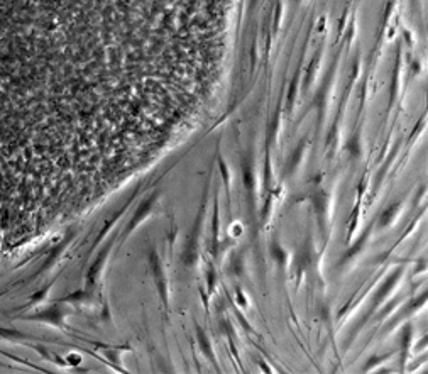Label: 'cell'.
<instances>
[{
  "instance_id": "cell-1",
  "label": "cell",
  "mask_w": 428,
  "mask_h": 374,
  "mask_svg": "<svg viewBox=\"0 0 428 374\" xmlns=\"http://www.w3.org/2000/svg\"><path fill=\"white\" fill-rule=\"evenodd\" d=\"M202 222H203V208L198 212L197 220H195V225L191 229V234L186 241V245L183 249L181 254V261L186 267H191L195 264L198 258V244H200V237H202Z\"/></svg>"
},
{
  "instance_id": "cell-2",
  "label": "cell",
  "mask_w": 428,
  "mask_h": 374,
  "mask_svg": "<svg viewBox=\"0 0 428 374\" xmlns=\"http://www.w3.org/2000/svg\"><path fill=\"white\" fill-rule=\"evenodd\" d=\"M149 266H151V274H153V278H154V283H156L161 302L168 307V283H166L163 263H161V259H159V256H158L156 251H153L149 254Z\"/></svg>"
},
{
  "instance_id": "cell-3",
  "label": "cell",
  "mask_w": 428,
  "mask_h": 374,
  "mask_svg": "<svg viewBox=\"0 0 428 374\" xmlns=\"http://www.w3.org/2000/svg\"><path fill=\"white\" fill-rule=\"evenodd\" d=\"M158 198H159V193L156 192V193H153V195H149V197H147L146 200H144L142 203L139 205V207H137V210H135V212H134V215H132V219L129 220L127 227H125L124 237L131 236V234H132V230H134V229H137V225H141V223L144 222V220H146V217H147V215H149L151 212H153V208H154V205H156Z\"/></svg>"
},
{
  "instance_id": "cell-4",
  "label": "cell",
  "mask_w": 428,
  "mask_h": 374,
  "mask_svg": "<svg viewBox=\"0 0 428 374\" xmlns=\"http://www.w3.org/2000/svg\"><path fill=\"white\" fill-rule=\"evenodd\" d=\"M401 273H403V269H396V271H394V273L391 274V276H389V278H387V280H386V283L381 286V289H379V291L376 293L374 300H372V307H371V310H369L367 317H369V315H371V313H374V311H376V308L379 307V303H383V302H384V298H386L387 295H389V291H391V289L394 288V286H396V283H398V281H400V278H401ZM367 317H366V318H367ZM366 318H364V320H366Z\"/></svg>"
},
{
  "instance_id": "cell-5",
  "label": "cell",
  "mask_w": 428,
  "mask_h": 374,
  "mask_svg": "<svg viewBox=\"0 0 428 374\" xmlns=\"http://www.w3.org/2000/svg\"><path fill=\"white\" fill-rule=\"evenodd\" d=\"M313 208H315L316 220H318V227L322 232H325L327 229V195L325 193H316L315 197H312Z\"/></svg>"
},
{
  "instance_id": "cell-6",
  "label": "cell",
  "mask_w": 428,
  "mask_h": 374,
  "mask_svg": "<svg viewBox=\"0 0 428 374\" xmlns=\"http://www.w3.org/2000/svg\"><path fill=\"white\" fill-rule=\"evenodd\" d=\"M197 339H198V346H200V349H202V352H203V355H206V359H208V361L212 362L213 368L219 369V362H217L215 354H213L212 342H210L208 335H206V332L200 327V325H197Z\"/></svg>"
},
{
  "instance_id": "cell-7",
  "label": "cell",
  "mask_w": 428,
  "mask_h": 374,
  "mask_svg": "<svg viewBox=\"0 0 428 374\" xmlns=\"http://www.w3.org/2000/svg\"><path fill=\"white\" fill-rule=\"evenodd\" d=\"M68 315V311L63 310L61 307H53L49 308V310L43 311L41 315H36V317H32L34 320H44V322H49V324L53 325H58V327H63V324H65V317Z\"/></svg>"
},
{
  "instance_id": "cell-8",
  "label": "cell",
  "mask_w": 428,
  "mask_h": 374,
  "mask_svg": "<svg viewBox=\"0 0 428 374\" xmlns=\"http://www.w3.org/2000/svg\"><path fill=\"white\" fill-rule=\"evenodd\" d=\"M110 249H112V242L105 245V249H103L100 254H98L97 261L91 264V267H90V269H88V276H87V278H88V285H90V286L93 285L95 281H97V278H98V274H100L102 267L105 266V263H107V256H109V251H110Z\"/></svg>"
},
{
  "instance_id": "cell-9",
  "label": "cell",
  "mask_w": 428,
  "mask_h": 374,
  "mask_svg": "<svg viewBox=\"0 0 428 374\" xmlns=\"http://www.w3.org/2000/svg\"><path fill=\"white\" fill-rule=\"evenodd\" d=\"M69 239H71V237H66V239H65V241H63V242H61V244H60V245H58V247H56V249H54V251H53V252H51V254H49V256H47V261H46V263H44V266L41 267V271H46V269H49V267H51V266H53V264H54V263H56V261H58V259H60L61 252H63V251H65V249H66V245H68V242H69Z\"/></svg>"
},
{
  "instance_id": "cell-10",
  "label": "cell",
  "mask_w": 428,
  "mask_h": 374,
  "mask_svg": "<svg viewBox=\"0 0 428 374\" xmlns=\"http://www.w3.org/2000/svg\"><path fill=\"white\" fill-rule=\"evenodd\" d=\"M269 252H271L272 259H274L276 263L279 264V266H283V264H286V251L281 247V245L278 244V242H272L271 247H269Z\"/></svg>"
},
{
  "instance_id": "cell-11",
  "label": "cell",
  "mask_w": 428,
  "mask_h": 374,
  "mask_svg": "<svg viewBox=\"0 0 428 374\" xmlns=\"http://www.w3.org/2000/svg\"><path fill=\"white\" fill-rule=\"evenodd\" d=\"M398 210H400V205L396 203V205H391V207L387 208V210L383 212L381 219H379V227H386V225H389V223L394 220V217H396Z\"/></svg>"
},
{
  "instance_id": "cell-12",
  "label": "cell",
  "mask_w": 428,
  "mask_h": 374,
  "mask_svg": "<svg viewBox=\"0 0 428 374\" xmlns=\"http://www.w3.org/2000/svg\"><path fill=\"white\" fill-rule=\"evenodd\" d=\"M367 236H369V230H366V234H364L362 237H360L359 241H357V244H356V247H352V249H349V251H347V254L344 256V261L342 263H345V261H349V259H352L354 256L357 254V252L360 251V249H362V244L364 242H366V239H367Z\"/></svg>"
},
{
  "instance_id": "cell-13",
  "label": "cell",
  "mask_w": 428,
  "mask_h": 374,
  "mask_svg": "<svg viewBox=\"0 0 428 374\" xmlns=\"http://www.w3.org/2000/svg\"><path fill=\"white\" fill-rule=\"evenodd\" d=\"M0 337H5V339H17V337H22V333L16 332V330H5V329H0Z\"/></svg>"
},
{
  "instance_id": "cell-14",
  "label": "cell",
  "mask_w": 428,
  "mask_h": 374,
  "mask_svg": "<svg viewBox=\"0 0 428 374\" xmlns=\"http://www.w3.org/2000/svg\"><path fill=\"white\" fill-rule=\"evenodd\" d=\"M213 286H215V269L210 266V269H208V289L210 291H213Z\"/></svg>"
}]
</instances>
